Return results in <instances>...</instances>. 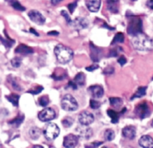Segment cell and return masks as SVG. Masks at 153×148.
<instances>
[{
	"instance_id": "cell-1",
	"label": "cell",
	"mask_w": 153,
	"mask_h": 148,
	"mask_svg": "<svg viewBox=\"0 0 153 148\" xmlns=\"http://www.w3.org/2000/svg\"><path fill=\"white\" fill-rule=\"evenodd\" d=\"M133 46L139 51L153 50V40L143 33L134 36L132 40Z\"/></svg>"
},
{
	"instance_id": "cell-39",
	"label": "cell",
	"mask_w": 153,
	"mask_h": 148,
	"mask_svg": "<svg viewBox=\"0 0 153 148\" xmlns=\"http://www.w3.org/2000/svg\"><path fill=\"white\" fill-rule=\"evenodd\" d=\"M102 144V141H94V142L90 143L89 144H86L85 148H97Z\"/></svg>"
},
{
	"instance_id": "cell-35",
	"label": "cell",
	"mask_w": 153,
	"mask_h": 148,
	"mask_svg": "<svg viewBox=\"0 0 153 148\" xmlns=\"http://www.w3.org/2000/svg\"><path fill=\"white\" fill-rule=\"evenodd\" d=\"M90 107L94 109V110H97V109H99L101 107V103L100 101H97V100L91 99L90 101Z\"/></svg>"
},
{
	"instance_id": "cell-32",
	"label": "cell",
	"mask_w": 153,
	"mask_h": 148,
	"mask_svg": "<svg viewBox=\"0 0 153 148\" xmlns=\"http://www.w3.org/2000/svg\"><path fill=\"white\" fill-rule=\"evenodd\" d=\"M43 87L42 86H34L32 89H29V90L28 91V93H31L32 94V95H38L39 93H40V92L43 91Z\"/></svg>"
},
{
	"instance_id": "cell-50",
	"label": "cell",
	"mask_w": 153,
	"mask_h": 148,
	"mask_svg": "<svg viewBox=\"0 0 153 148\" xmlns=\"http://www.w3.org/2000/svg\"><path fill=\"white\" fill-rule=\"evenodd\" d=\"M103 26H104L105 28H108V29H110V30H114V29H115L114 28H110V26H108V25L107 24H105V23L104 24V25H103Z\"/></svg>"
},
{
	"instance_id": "cell-52",
	"label": "cell",
	"mask_w": 153,
	"mask_h": 148,
	"mask_svg": "<svg viewBox=\"0 0 153 148\" xmlns=\"http://www.w3.org/2000/svg\"><path fill=\"white\" fill-rule=\"evenodd\" d=\"M6 1H8V2H12V1H13V0H6Z\"/></svg>"
},
{
	"instance_id": "cell-54",
	"label": "cell",
	"mask_w": 153,
	"mask_h": 148,
	"mask_svg": "<svg viewBox=\"0 0 153 148\" xmlns=\"http://www.w3.org/2000/svg\"><path fill=\"white\" fill-rule=\"evenodd\" d=\"M127 148H133V147H128Z\"/></svg>"
},
{
	"instance_id": "cell-19",
	"label": "cell",
	"mask_w": 153,
	"mask_h": 148,
	"mask_svg": "<svg viewBox=\"0 0 153 148\" xmlns=\"http://www.w3.org/2000/svg\"><path fill=\"white\" fill-rule=\"evenodd\" d=\"M118 2L119 0H107V7L108 10L114 13H118Z\"/></svg>"
},
{
	"instance_id": "cell-53",
	"label": "cell",
	"mask_w": 153,
	"mask_h": 148,
	"mask_svg": "<svg viewBox=\"0 0 153 148\" xmlns=\"http://www.w3.org/2000/svg\"><path fill=\"white\" fill-rule=\"evenodd\" d=\"M151 125H152V127H153V120H152V124H151Z\"/></svg>"
},
{
	"instance_id": "cell-49",
	"label": "cell",
	"mask_w": 153,
	"mask_h": 148,
	"mask_svg": "<svg viewBox=\"0 0 153 148\" xmlns=\"http://www.w3.org/2000/svg\"><path fill=\"white\" fill-rule=\"evenodd\" d=\"M61 1L62 0H51V2H52V4H57L59 2H61Z\"/></svg>"
},
{
	"instance_id": "cell-46",
	"label": "cell",
	"mask_w": 153,
	"mask_h": 148,
	"mask_svg": "<svg viewBox=\"0 0 153 148\" xmlns=\"http://www.w3.org/2000/svg\"><path fill=\"white\" fill-rule=\"evenodd\" d=\"M146 5L149 8L153 10V0H148L147 3H146Z\"/></svg>"
},
{
	"instance_id": "cell-34",
	"label": "cell",
	"mask_w": 153,
	"mask_h": 148,
	"mask_svg": "<svg viewBox=\"0 0 153 148\" xmlns=\"http://www.w3.org/2000/svg\"><path fill=\"white\" fill-rule=\"evenodd\" d=\"M123 52V49L121 47H116L115 49H111L110 51V53H109V57H117L118 56L120 52Z\"/></svg>"
},
{
	"instance_id": "cell-27",
	"label": "cell",
	"mask_w": 153,
	"mask_h": 148,
	"mask_svg": "<svg viewBox=\"0 0 153 148\" xmlns=\"http://www.w3.org/2000/svg\"><path fill=\"white\" fill-rule=\"evenodd\" d=\"M124 40H125V36H124V34L123 33L119 32L114 37L113 40L111 42V45L113 46V45L116 44V43H123L124 42Z\"/></svg>"
},
{
	"instance_id": "cell-42",
	"label": "cell",
	"mask_w": 153,
	"mask_h": 148,
	"mask_svg": "<svg viewBox=\"0 0 153 148\" xmlns=\"http://www.w3.org/2000/svg\"><path fill=\"white\" fill-rule=\"evenodd\" d=\"M117 62L121 66H123L127 63V60L124 56H120L119 58H118Z\"/></svg>"
},
{
	"instance_id": "cell-41",
	"label": "cell",
	"mask_w": 153,
	"mask_h": 148,
	"mask_svg": "<svg viewBox=\"0 0 153 148\" xmlns=\"http://www.w3.org/2000/svg\"><path fill=\"white\" fill-rule=\"evenodd\" d=\"M67 7H68V9L70 10V13H73V12H74L76 7H77V1H75V2H73V3H70Z\"/></svg>"
},
{
	"instance_id": "cell-33",
	"label": "cell",
	"mask_w": 153,
	"mask_h": 148,
	"mask_svg": "<svg viewBox=\"0 0 153 148\" xmlns=\"http://www.w3.org/2000/svg\"><path fill=\"white\" fill-rule=\"evenodd\" d=\"M21 63H22V60L19 57H14L10 61V63H11L12 66L14 67V68H19L21 66Z\"/></svg>"
},
{
	"instance_id": "cell-57",
	"label": "cell",
	"mask_w": 153,
	"mask_h": 148,
	"mask_svg": "<svg viewBox=\"0 0 153 148\" xmlns=\"http://www.w3.org/2000/svg\"><path fill=\"white\" fill-rule=\"evenodd\" d=\"M152 80H153V77H152Z\"/></svg>"
},
{
	"instance_id": "cell-11",
	"label": "cell",
	"mask_w": 153,
	"mask_h": 148,
	"mask_svg": "<svg viewBox=\"0 0 153 148\" xmlns=\"http://www.w3.org/2000/svg\"><path fill=\"white\" fill-rule=\"evenodd\" d=\"M90 49H91V58L94 62L97 63L100 60L102 54V52L100 48L97 47L95 45L91 43L90 44Z\"/></svg>"
},
{
	"instance_id": "cell-48",
	"label": "cell",
	"mask_w": 153,
	"mask_h": 148,
	"mask_svg": "<svg viewBox=\"0 0 153 148\" xmlns=\"http://www.w3.org/2000/svg\"><path fill=\"white\" fill-rule=\"evenodd\" d=\"M30 32H31V34H34V35H36V36H39V34H38V33H37V31H35V30L33 29V28H30Z\"/></svg>"
},
{
	"instance_id": "cell-5",
	"label": "cell",
	"mask_w": 153,
	"mask_h": 148,
	"mask_svg": "<svg viewBox=\"0 0 153 148\" xmlns=\"http://www.w3.org/2000/svg\"><path fill=\"white\" fill-rule=\"evenodd\" d=\"M60 129L55 123H50L45 127L43 130V135L48 140H54L59 135Z\"/></svg>"
},
{
	"instance_id": "cell-13",
	"label": "cell",
	"mask_w": 153,
	"mask_h": 148,
	"mask_svg": "<svg viewBox=\"0 0 153 148\" xmlns=\"http://www.w3.org/2000/svg\"><path fill=\"white\" fill-rule=\"evenodd\" d=\"M71 25L73 27H75L76 29L80 30L86 28L88 26V25H89V22H88V20L86 18L77 17L74 21L72 22Z\"/></svg>"
},
{
	"instance_id": "cell-21",
	"label": "cell",
	"mask_w": 153,
	"mask_h": 148,
	"mask_svg": "<svg viewBox=\"0 0 153 148\" xmlns=\"http://www.w3.org/2000/svg\"><path fill=\"white\" fill-rule=\"evenodd\" d=\"M107 114L108 115L109 117L111 119V123L117 124L119 121L120 119V114L117 112L114 111L113 110H108L107 111Z\"/></svg>"
},
{
	"instance_id": "cell-22",
	"label": "cell",
	"mask_w": 153,
	"mask_h": 148,
	"mask_svg": "<svg viewBox=\"0 0 153 148\" xmlns=\"http://www.w3.org/2000/svg\"><path fill=\"white\" fill-rule=\"evenodd\" d=\"M41 134V130L38 127H31L29 130V135L33 140L39 138Z\"/></svg>"
},
{
	"instance_id": "cell-31",
	"label": "cell",
	"mask_w": 153,
	"mask_h": 148,
	"mask_svg": "<svg viewBox=\"0 0 153 148\" xmlns=\"http://www.w3.org/2000/svg\"><path fill=\"white\" fill-rule=\"evenodd\" d=\"M10 4H11V6L15 9V10H20V11H24V10H25V7H23V6H22L19 1H16V0H13L12 2H10Z\"/></svg>"
},
{
	"instance_id": "cell-47",
	"label": "cell",
	"mask_w": 153,
	"mask_h": 148,
	"mask_svg": "<svg viewBox=\"0 0 153 148\" xmlns=\"http://www.w3.org/2000/svg\"><path fill=\"white\" fill-rule=\"evenodd\" d=\"M59 34V32L56 31H49L48 32V35H54V36H57Z\"/></svg>"
},
{
	"instance_id": "cell-44",
	"label": "cell",
	"mask_w": 153,
	"mask_h": 148,
	"mask_svg": "<svg viewBox=\"0 0 153 148\" xmlns=\"http://www.w3.org/2000/svg\"><path fill=\"white\" fill-rule=\"evenodd\" d=\"M98 68H99L98 64L94 63V64H93V65L87 67L86 70H87V71H94V70L97 69Z\"/></svg>"
},
{
	"instance_id": "cell-30",
	"label": "cell",
	"mask_w": 153,
	"mask_h": 148,
	"mask_svg": "<svg viewBox=\"0 0 153 148\" xmlns=\"http://www.w3.org/2000/svg\"><path fill=\"white\" fill-rule=\"evenodd\" d=\"M39 104L41 107H46L49 103V98L48 95H43L38 100Z\"/></svg>"
},
{
	"instance_id": "cell-16",
	"label": "cell",
	"mask_w": 153,
	"mask_h": 148,
	"mask_svg": "<svg viewBox=\"0 0 153 148\" xmlns=\"http://www.w3.org/2000/svg\"><path fill=\"white\" fill-rule=\"evenodd\" d=\"M76 131L79 133V135L80 137L83 138H90L92 136L93 131L91 128L89 127H78L76 129Z\"/></svg>"
},
{
	"instance_id": "cell-8",
	"label": "cell",
	"mask_w": 153,
	"mask_h": 148,
	"mask_svg": "<svg viewBox=\"0 0 153 148\" xmlns=\"http://www.w3.org/2000/svg\"><path fill=\"white\" fill-rule=\"evenodd\" d=\"M29 19L37 25H43L46 22V18L41 13L37 10H31L28 13Z\"/></svg>"
},
{
	"instance_id": "cell-40",
	"label": "cell",
	"mask_w": 153,
	"mask_h": 148,
	"mask_svg": "<svg viewBox=\"0 0 153 148\" xmlns=\"http://www.w3.org/2000/svg\"><path fill=\"white\" fill-rule=\"evenodd\" d=\"M61 15H62V16H64V18H65V19H66V21H67V23L70 24V25H71V23H72V22H73V21H72L71 18H70V15L67 13V12L66 11V10H62V11L61 12Z\"/></svg>"
},
{
	"instance_id": "cell-36",
	"label": "cell",
	"mask_w": 153,
	"mask_h": 148,
	"mask_svg": "<svg viewBox=\"0 0 153 148\" xmlns=\"http://www.w3.org/2000/svg\"><path fill=\"white\" fill-rule=\"evenodd\" d=\"M52 77L55 80H62L67 77V74L65 73H62V74H56V73H53L52 75Z\"/></svg>"
},
{
	"instance_id": "cell-17",
	"label": "cell",
	"mask_w": 153,
	"mask_h": 148,
	"mask_svg": "<svg viewBox=\"0 0 153 148\" xmlns=\"http://www.w3.org/2000/svg\"><path fill=\"white\" fill-rule=\"evenodd\" d=\"M86 5L91 12H97L101 6V0H88Z\"/></svg>"
},
{
	"instance_id": "cell-20",
	"label": "cell",
	"mask_w": 153,
	"mask_h": 148,
	"mask_svg": "<svg viewBox=\"0 0 153 148\" xmlns=\"http://www.w3.org/2000/svg\"><path fill=\"white\" fill-rule=\"evenodd\" d=\"M85 80H86L85 74L83 72H79L75 76L73 81L77 86H83L85 84Z\"/></svg>"
},
{
	"instance_id": "cell-38",
	"label": "cell",
	"mask_w": 153,
	"mask_h": 148,
	"mask_svg": "<svg viewBox=\"0 0 153 148\" xmlns=\"http://www.w3.org/2000/svg\"><path fill=\"white\" fill-rule=\"evenodd\" d=\"M10 83H11L12 86H13V88L15 89V90H17V91H21V90H22V88H21L20 86H19V84H18V83H17V82H16V80H15V78H13V77H10Z\"/></svg>"
},
{
	"instance_id": "cell-43",
	"label": "cell",
	"mask_w": 153,
	"mask_h": 148,
	"mask_svg": "<svg viewBox=\"0 0 153 148\" xmlns=\"http://www.w3.org/2000/svg\"><path fill=\"white\" fill-rule=\"evenodd\" d=\"M114 69L113 67L108 66L105 68V70L103 71V73L105 74H112L114 73Z\"/></svg>"
},
{
	"instance_id": "cell-15",
	"label": "cell",
	"mask_w": 153,
	"mask_h": 148,
	"mask_svg": "<svg viewBox=\"0 0 153 148\" xmlns=\"http://www.w3.org/2000/svg\"><path fill=\"white\" fill-rule=\"evenodd\" d=\"M139 145L143 148H153V138L150 135H143L139 139Z\"/></svg>"
},
{
	"instance_id": "cell-56",
	"label": "cell",
	"mask_w": 153,
	"mask_h": 148,
	"mask_svg": "<svg viewBox=\"0 0 153 148\" xmlns=\"http://www.w3.org/2000/svg\"><path fill=\"white\" fill-rule=\"evenodd\" d=\"M131 1H136V0H131Z\"/></svg>"
},
{
	"instance_id": "cell-23",
	"label": "cell",
	"mask_w": 153,
	"mask_h": 148,
	"mask_svg": "<svg viewBox=\"0 0 153 148\" xmlns=\"http://www.w3.org/2000/svg\"><path fill=\"white\" fill-rule=\"evenodd\" d=\"M146 89H147V87H146V86H140V87L137 89V90L136 91L134 95L131 97V100L134 99V98H141V97L144 96V95H146Z\"/></svg>"
},
{
	"instance_id": "cell-9",
	"label": "cell",
	"mask_w": 153,
	"mask_h": 148,
	"mask_svg": "<svg viewBox=\"0 0 153 148\" xmlns=\"http://www.w3.org/2000/svg\"><path fill=\"white\" fill-rule=\"evenodd\" d=\"M79 121L82 126H88L94 121V116L88 111H83L79 115Z\"/></svg>"
},
{
	"instance_id": "cell-6",
	"label": "cell",
	"mask_w": 153,
	"mask_h": 148,
	"mask_svg": "<svg viewBox=\"0 0 153 148\" xmlns=\"http://www.w3.org/2000/svg\"><path fill=\"white\" fill-rule=\"evenodd\" d=\"M134 113L140 119H144L147 118L150 115V110H149L147 102L143 101L137 104L134 109Z\"/></svg>"
},
{
	"instance_id": "cell-14",
	"label": "cell",
	"mask_w": 153,
	"mask_h": 148,
	"mask_svg": "<svg viewBox=\"0 0 153 148\" xmlns=\"http://www.w3.org/2000/svg\"><path fill=\"white\" fill-rule=\"evenodd\" d=\"M122 134L125 138L132 140L136 136V128L134 126H126L122 130Z\"/></svg>"
},
{
	"instance_id": "cell-12",
	"label": "cell",
	"mask_w": 153,
	"mask_h": 148,
	"mask_svg": "<svg viewBox=\"0 0 153 148\" xmlns=\"http://www.w3.org/2000/svg\"><path fill=\"white\" fill-rule=\"evenodd\" d=\"M88 90L94 98H100L104 95V89H103L102 86H100V85L91 86L88 88Z\"/></svg>"
},
{
	"instance_id": "cell-2",
	"label": "cell",
	"mask_w": 153,
	"mask_h": 148,
	"mask_svg": "<svg viewBox=\"0 0 153 148\" xmlns=\"http://www.w3.org/2000/svg\"><path fill=\"white\" fill-rule=\"evenodd\" d=\"M54 53L58 62L62 64L67 63L73 57V50L62 44H58L55 46L54 49Z\"/></svg>"
},
{
	"instance_id": "cell-37",
	"label": "cell",
	"mask_w": 153,
	"mask_h": 148,
	"mask_svg": "<svg viewBox=\"0 0 153 148\" xmlns=\"http://www.w3.org/2000/svg\"><path fill=\"white\" fill-rule=\"evenodd\" d=\"M0 40H1V41L2 42L3 44L4 45V46H6V47H7V48L11 47L12 45H13V43H15L14 40H12L11 39H8V40H5V39L2 38V37H0Z\"/></svg>"
},
{
	"instance_id": "cell-26",
	"label": "cell",
	"mask_w": 153,
	"mask_h": 148,
	"mask_svg": "<svg viewBox=\"0 0 153 148\" xmlns=\"http://www.w3.org/2000/svg\"><path fill=\"white\" fill-rule=\"evenodd\" d=\"M109 101H110L111 105L114 108H120L123 104V100L120 98H116V97L110 98Z\"/></svg>"
},
{
	"instance_id": "cell-4",
	"label": "cell",
	"mask_w": 153,
	"mask_h": 148,
	"mask_svg": "<svg viewBox=\"0 0 153 148\" xmlns=\"http://www.w3.org/2000/svg\"><path fill=\"white\" fill-rule=\"evenodd\" d=\"M61 107L64 110L68 112L76 111L78 109V102L71 95H66L63 97L61 102Z\"/></svg>"
},
{
	"instance_id": "cell-51",
	"label": "cell",
	"mask_w": 153,
	"mask_h": 148,
	"mask_svg": "<svg viewBox=\"0 0 153 148\" xmlns=\"http://www.w3.org/2000/svg\"><path fill=\"white\" fill-rule=\"evenodd\" d=\"M32 148H43V147L40 145H35V146H34Z\"/></svg>"
},
{
	"instance_id": "cell-55",
	"label": "cell",
	"mask_w": 153,
	"mask_h": 148,
	"mask_svg": "<svg viewBox=\"0 0 153 148\" xmlns=\"http://www.w3.org/2000/svg\"><path fill=\"white\" fill-rule=\"evenodd\" d=\"M102 148H108V147H102Z\"/></svg>"
},
{
	"instance_id": "cell-7",
	"label": "cell",
	"mask_w": 153,
	"mask_h": 148,
	"mask_svg": "<svg viewBox=\"0 0 153 148\" xmlns=\"http://www.w3.org/2000/svg\"><path fill=\"white\" fill-rule=\"evenodd\" d=\"M56 113L52 108H46L40 112L38 114V119L43 122H48L55 119Z\"/></svg>"
},
{
	"instance_id": "cell-25",
	"label": "cell",
	"mask_w": 153,
	"mask_h": 148,
	"mask_svg": "<svg viewBox=\"0 0 153 148\" xmlns=\"http://www.w3.org/2000/svg\"><path fill=\"white\" fill-rule=\"evenodd\" d=\"M7 101H10L14 107H18L19 105V95H16V94H10L8 96H6Z\"/></svg>"
},
{
	"instance_id": "cell-24",
	"label": "cell",
	"mask_w": 153,
	"mask_h": 148,
	"mask_svg": "<svg viewBox=\"0 0 153 148\" xmlns=\"http://www.w3.org/2000/svg\"><path fill=\"white\" fill-rule=\"evenodd\" d=\"M24 119H25L24 115H19V116H16L15 119H13V120L10 121H9V124L13 125V126L16 127H18L22 123V121H24Z\"/></svg>"
},
{
	"instance_id": "cell-10",
	"label": "cell",
	"mask_w": 153,
	"mask_h": 148,
	"mask_svg": "<svg viewBox=\"0 0 153 148\" xmlns=\"http://www.w3.org/2000/svg\"><path fill=\"white\" fill-rule=\"evenodd\" d=\"M79 142V137L73 134H69L64 137L63 145L65 148H75Z\"/></svg>"
},
{
	"instance_id": "cell-3",
	"label": "cell",
	"mask_w": 153,
	"mask_h": 148,
	"mask_svg": "<svg viewBox=\"0 0 153 148\" xmlns=\"http://www.w3.org/2000/svg\"><path fill=\"white\" fill-rule=\"evenodd\" d=\"M127 32L129 35L133 37L143 33V22L141 19L137 16H132L128 22Z\"/></svg>"
},
{
	"instance_id": "cell-29",
	"label": "cell",
	"mask_w": 153,
	"mask_h": 148,
	"mask_svg": "<svg viewBox=\"0 0 153 148\" xmlns=\"http://www.w3.org/2000/svg\"><path fill=\"white\" fill-rule=\"evenodd\" d=\"M73 122H74V120L71 117H65L61 121L62 125L66 128L70 127L73 124Z\"/></svg>"
},
{
	"instance_id": "cell-28",
	"label": "cell",
	"mask_w": 153,
	"mask_h": 148,
	"mask_svg": "<svg viewBox=\"0 0 153 148\" xmlns=\"http://www.w3.org/2000/svg\"><path fill=\"white\" fill-rule=\"evenodd\" d=\"M104 137H105V139L106 141H112V140L114 139L115 138L114 131L112 130L111 129L106 130L105 131Z\"/></svg>"
},
{
	"instance_id": "cell-18",
	"label": "cell",
	"mask_w": 153,
	"mask_h": 148,
	"mask_svg": "<svg viewBox=\"0 0 153 148\" xmlns=\"http://www.w3.org/2000/svg\"><path fill=\"white\" fill-rule=\"evenodd\" d=\"M15 52L17 54H20L26 55L32 54L34 51L31 47L26 46L25 44H19L15 49Z\"/></svg>"
},
{
	"instance_id": "cell-45",
	"label": "cell",
	"mask_w": 153,
	"mask_h": 148,
	"mask_svg": "<svg viewBox=\"0 0 153 148\" xmlns=\"http://www.w3.org/2000/svg\"><path fill=\"white\" fill-rule=\"evenodd\" d=\"M68 85H69V86L72 87L73 89H77V86H78L76 84V83H74V81H73V80H71V81L69 82Z\"/></svg>"
}]
</instances>
